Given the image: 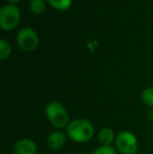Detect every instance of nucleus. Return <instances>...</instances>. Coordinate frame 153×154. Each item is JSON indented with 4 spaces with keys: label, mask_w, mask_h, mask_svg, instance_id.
<instances>
[{
    "label": "nucleus",
    "mask_w": 153,
    "mask_h": 154,
    "mask_svg": "<svg viewBox=\"0 0 153 154\" xmlns=\"http://www.w3.org/2000/svg\"><path fill=\"white\" fill-rule=\"evenodd\" d=\"M16 40L19 47L24 51H34L39 44L37 32L29 27L20 29L16 36Z\"/></svg>",
    "instance_id": "obj_5"
},
{
    "label": "nucleus",
    "mask_w": 153,
    "mask_h": 154,
    "mask_svg": "<svg viewBox=\"0 0 153 154\" xmlns=\"http://www.w3.org/2000/svg\"><path fill=\"white\" fill-rule=\"evenodd\" d=\"M115 148L121 154H135L139 149V140L131 131H121L116 134Z\"/></svg>",
    "instance_id": "obj_3"
},
{
    "label": "nucleus",
    "mask_w": 153,
    "mask_h": 154,
    "mask_svg": "<svg viewBox=\"0 0 153 154\" xmlns=\"http://www.w3.org/2000/svg\"><path fill=\"white\" fill-rule=\"evenodd\" d=\"M37 143L32 138L22 137L13 146V154H37Z\"/></svg>",
    "instance_id": "obj_6"
},
{
    "label": "nucleus",
    "mask_w": 153,
    "mask_h": 154,
    "mask_svg": "<svg viewBox=\"0 0 153 154\" xmlns=\"http://www.w3.org/2000/svg\"><path fill=\"white\" fill-rule=\"evenodd\" d=\"M45 116L48 122L57 130H62L70 123L68 111L59 101H50L45 106Z\"/></svg>",
    "instance_id": "obj_2"
},
{
    "label": "nucleus",
    "mask_w": 153,
    "mask_h": 154,
    "mask_svg": "<svg viewBox=\"0 0 153 154\" xmlns=\"http://www.w3.org/2000/svg\"><path fill=\"white\" fill-rule=\"evenodd\" d=\"M29 10L33 14L40 15L45 10L44 0H31L29 1Z\"/></svg>",
    "instance_id": "obj_11"
},
{
    "label": "nucleus",
    "mask_w": 153,
    "mask_h": 154,
    "mask_svg": "<svg viewBox=\"0 0 153 154\" xmlns=\"http://www.w3.org/2000/svg\"><path fill=\"white\" fill-rule=\"evenodd\" d=\"M115 137L116 134L109 127L102 128L98 133V140L101 144V146H112V145H115Z\"/></svg>",
    "instance_id": "obj_8"
},
{
    "label": "nucleus",
    "mask_w": 153,
    "mask_h": 154,
    "mask_svg": "<svg viewBox=\"0 0 153 154\" xmlns=\"http://www.w3.org/2000/svg\"><path fill=\"white\" fill-rule=\"evenodd\" d=\"M135 154H137V153H135Z\"/></svg>",
    "instance_id": "obj_15"
},
{
    "label": "nucleus",
    "mask_w": 153,
    "mask_h": 154,
    "mask_svg": "<svg viewBox=\"0 0 153 154\" xmlns=\"http://www.w3.org/2000/svg\"><path fill=\"white\" fill-rule=\"evenodd\" d=\"M67 138L66 132H63L62 130H56L47 136L46 145L51 150H60L66 145Z\"/></svg>",
    "instance_id": "obj_7"
},
{
    "label": "nucleus",
    "mask_w": 153,
    "mask_h": 154,
    "mask_svg": "<svg viewBox=\"0 0 153 154\" xmlns=\"http://www.w3.org/2000/svg\"><path fill=\"white\" fill-rule=\"evenodd\" d=\"M11 53H12V48H11L10 43L4 40V39L0 40V59H8L11 56Z\"/></svg>",
    "instance_id": "obj_12"
},
{
    "label": "nucleus",
    "mask_w": 153,
    "mask_h": 154,
    "mask_svg": "<svg viewBox=\"0 0 153 154\" xmlns=\"http://www.w3.org/2000/svg\"><path fill=\"white\" fill-rule=\"evenodd\" d=\"M115 146H100L93 150L91 154H118Z\"/></svg>",
    "instance_id": "obj_13"
},
{
    "label": "nucleus",
    "mask_w": 153,
    "mask_h": 154,
    "mask_svg": "<svg viewBox=\"0 0 153 154\" xmlns=\"http://www.w3.org/2000/svg\"><path fill=\"white\" fill-rule=\"evenodd\" d=\"M20 10L14 4L4 5L0 10V27L4 31L14 29L20 22Z\"/></svg>",
    "instance_id": "obj_4"
},
{
    "label": "nucleus",
    "mask_w": 153,
    "mask_h": 154,
    "mask_svg": "<svg viewBox=\"0 0 153 154\" xmlns=\"http://www.w3.org/2000/svg\"><path fill=\"white\" fill-rule=\"evenodd\" d=\"M6 1H8V2H10V3H16V2H19V1H20V0H6Z\"/></svg>",
    "instance_id": "obj_14"
},
{
    "label": "nucleus",
    "mask_w": 153,
    "mask_h": 154,
    "mask_svg": "<svg viewBox=\"0 0 153 154\" xmlns=\"http://www.w3.org/2000/svg\"><path fill=\"white\" fill-rule=\"evenodd\" d=\"M67 137L77 144H84L92 140L94 136V126L86 119H76L70 121L65 128Z\"/></svg>",
    "instance_id": "obj_1"
},
{
    "label": "nucleus",
    "mask_w": 153,
    "mask_h": 154,
    "mask_svg": "<svg viewBox=\"0 0 153 154\" xmlns=\"http://www.w3.org/2000/svg\"><path fill=\"white\" fill-rule=\"evenodd\" d=\"M47 2H48L55 10L66 11L72 6V0H47Z\"/></svg>",
    "instance_id": "obj_10"
},
{
    "label": "nucleus",
    "mask_w": 153,
    "mask_h": 154,
    "mask_svg": "<svg viewBox=\"0 0 153 154\" xmlns=\"http://www.w3.org/2000/svg\"><path fill=\"white\" fill-rule=\"evenodd\" d=\"M142 103L149 108H153V86L146 87L141 93Z\"/></svg>",
    "instance_id": "obj_9"
}]
</instances>
